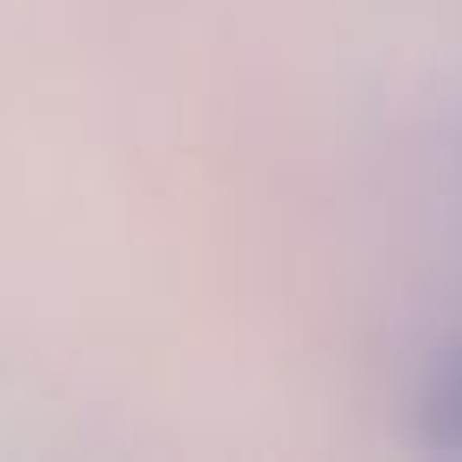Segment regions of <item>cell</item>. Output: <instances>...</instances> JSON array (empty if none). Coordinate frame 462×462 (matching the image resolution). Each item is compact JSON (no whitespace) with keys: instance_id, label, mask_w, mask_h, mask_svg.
Returning a JSON list of instances; mask_svg holds the SVG:
<instances>
[{"instance_id":"cell-1","label":"cell","mask_w":462,"mask_h":462,"mask_svg":"<svg viewBox=\"0 0 462 462\" xmlns=\"http://www.w3.org/2000/svg\"><path fill=\"white\" fill-rule=\"evenodd\" d=\"M424 430L437 449H462V348H449L424 386Z\"/></svg>"}]
</instances>
